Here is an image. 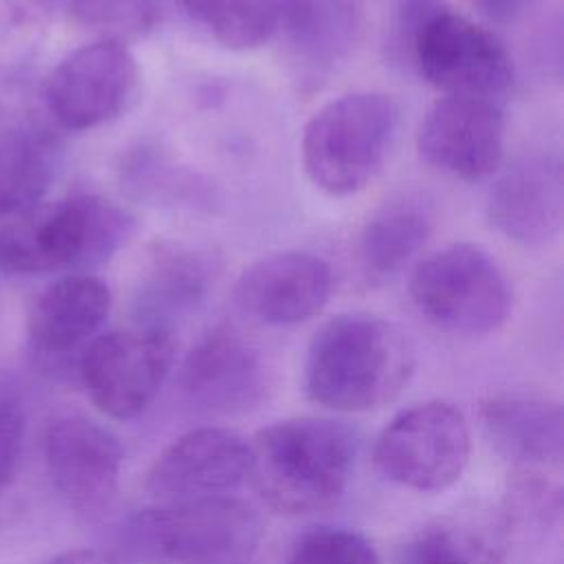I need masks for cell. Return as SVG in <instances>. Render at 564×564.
<instances>
[{"instance_id":"cell-15","label":"cell","mask_w":564,"mask_h":564,"mask_svg":"<svg viewBox=\"0 0 564 564\" xmlns=\"http://www.w3.org/2000/svg\"><path fill=\"white\" fill-rule=\"evenodd\" d=\"M333 293L330 264L308 251H280L249 264L234 289L238 306L269 326L317 315Z\"/></svg>"},{"instance_id":"cell-26","label":"cell","mask_w":564,"mask_h":564,"mask_svg":"<svg viewBox=\"0 0 564 564\" xmlns=\"http://www.w3.org/2000/svg\"><path fill=\"white\" fill-rule=\"evenodd\" d=\"M24 438V410L20 401L0 392V489L11 480Z\"/></svg>"},{"instance_id":"cell-1","label":"cell","mask_w":564,"mask_h":564,"mask_svg":"<svg viewBox=\"0 0 564 564\" xmlns=\"http://www.w3.org/2000/svg\"><path fill=\"white\" fill-rule=\"evenodd\" d=\"M414 346L392 322L341 313L308 341L304 390L337 412H368L394 401L414 372Z\"/></svg>"},{"instance_id":"cell-29","label":"cell","mask_w":564,"mask_h":564,"mask_svg":"<svg viewBox=\"0 0 564 564\" xmlns=\"http://www.w3.org/2000/svg\"><path fill=\"white\" fill-rule=\"evenodd\" d=\"M46 564H132L130 560L110 553V551H97V549H75L55 555Z\"/></svg>"},{"instance_id":"cell-27","label":"cell","mask_w":564,"mask_h":564,"mask_svg":"<svg viewBox=\"0 0 564 564\" xmlns=\"http://www.w3.org/2000/svg\"><path fill=\"white\" fill-rule=\"evenodd\" d=\"M278 7H280L282 24H286V29L300 40H306L315 22L317 2L315 0H278Z\"/></svg>"},{"instance_id":"cell-2","label":"cell","mask_w":564,"mask_h":564,"mask_svg":"<svg viewBox=\"0 0 564 564\" xmlns=\"http://www.w3.org/2000/svg\"><path fill=\"white\" fill-rule=\"evenodd\" d=\"M249 445V478L260 496L284 513H317L346 494L359 438L341 421L293 416L260 430Z\"/></svg>"},{"instance_id":"cell-5","label":"cell","mask_w":564,"mask_h":564,"mask_svg":"<svg viewBox=\"0 0 564 564\" xmlns=\"http://www.w3.org/2000/svg\"><path fill=\"white\" fill-rule=\"evenodd\" d=\"M401 42L419 75L445 95L496 101L513 84V62L502 42L449 7L430 0L408 4Z\"/></svg>"},{"instance_id":"cell-20","label":"cell","mask_w":564,"mask_h":564,"mask_svg":"<svg viewBox=\"0 0 564 564\" xmlns=\"http://www.w3.org/2000/svg\"><path fill=\"white\" fill-rule=\"evenodd\" d=\"M509 551L502 518L460 513L438 518L412 533L397 564H505Z\"/></svg>"},{"instance_id":"cell-12","label":"cell","mask_w":564,"mask_h":564,"mask_svg":"<svg viewBox=\"0 0 564 564\" xmlns=\"http://www.w3.org/2000/svg\"><path fill=\"white\" fill-rule=\"evenodd\" d=\"M178 386L200 412L245 414L267 394V368L260 350L245 335L231 326H216L185 355Z\"/></svg>"},{"instance_id":"cell-23","label":"cell","mask_w":564,"mask_h":564,"mask_svg":"<svg viewBox=\"0 0 564 564\" xmlns=\"http://www.w3.org/2000/svg\"><path fill=\"white\" fill-rule=\"evenodd\" d=\"M187 18L234 51L262 46L280 26L278 0H178Z\"/></svg>"},{"instance_id":"cell-22","label":"cell","mask_w":564,"mask_h":564,"mask_svg":"<svg viewBox=\"0 0 564 564\" xmlns=\"http://www.w3.org/2000/svg\"><path fill=\"white\" fill-rule=\"evenodd\" d=\"M430 214L412 198L386 203L364 225L359 236V264L372 280H386L405 269L430 236Z\"/></svg>"},{"instance_id":"cell-18","label":"cell","mask_w":564,"mask_h":564,"mask_svg":"<svg viewBox=\"0 0 564 564\" xmlns=\"http://www.w3.org/2000/svg\"><path fill=\"white\" fill-rule=\"evenodd\" d=\"M112 295L106 282L90 273H64L31 302L26 333L42 355H68L95 339L108 319Z\"/></svg>"},{"instance_id":"cell-6","label":"cell","mask_w":564,"mask_h":564,"mask_svg":"<svg viewBox=\"0 0 564 564\" xmlns=\"http://www.w3.org/2000/svg\"><path fill=\"white\" fill-rule=\"evenodd\" d=\"M399 106L381 93H350L322 106L302 132V165L311 183L348 196L379 172L394 141Z\"/></svg>"},{"instance_id":"cell-10","label":"cell","mask_w":564,"mask_h":564,"mask_svg":"<svg viewBox=\"0 0 564 564\" xmlns=\"http://www.w3.org/2000/svg\"><path fill=\"white\" fill-rule=\"evenodd\" d=\"M139 66L130 48L104 37L68 53L46 77L42 101L66 130H93L117 119L132 101Z\"/></svg>"},{"instance_id":"cell-16","label":"cell","mask_w":564,"mask_h":564,"mask_svg":"<svg viewBox=\"0 0 564 564\" xmlns=\"http://www.w3.org/2000/svg\"><path fill=\"white\" fill-rule=\"evenodd\" d=\"M487 216L513 242L555 240L564 220V178L555 156H531L507 167L489 187Z\"/></svg>"},{"instance_id":"cell-17","label":"cell","mask_w":564,"mask_h":564,"mask_svg":"<svg viewBox=\"0 0 564 564\" xmlns=\"http://www.w3.org/2000/svg\"><path fill=\"white\" fill-rule=\"evenodd\" d=\"M480 421L494 449L513 471L560 469L564 419L555 401L522 392L491 394L480 403Z\"/></svg>"},{"instance_id":"cell-19","label":"cell","mask_w":564,"mask_h":564,"mask_svg":"<svg viewBox=\"0 0 564 564\" xmlns=\"http://www.w3.org/2000/svg\"><path fill=\"white\" fill-rule=\"evenodd\" d=\"M214 264L196 249L167 245L156 251L137 293L139 326L172 330V322L189 313L205 297Z\"/></svg>"},{"instance_id":"cell-3","label":"cell","mask_w":564,"mask_h":564,"mask_svg":"<svg viewBox=\"0 0 564 564\" xmlns=\"http://www.w3.org/2000/svg\"><path fill=\"white\" fill-rule=\"evenodd\" d=\"M134 216L99 194L40 203L0 227L7 275L86 273L108 262L134 234Z\"/></svg>"},{"instance_id":"cell-8","label":"cell","mask_w":564,"mask_h":564,"mask_svg":"<svg viewBox=\"0 0 564 564\" xmlns=\"http://www.w3.org/2000/svg\"><path fill=\"white\" fill-rule=\"evenodd\" d=\"M469 454V423L447 401H423L401 410L375 443L377 469L414 491L452 487L463 476Z\"/></svg>"},{"instance_id":"cell-11","label":"cell","mask_w":564,"mask_h":564,"mask_svg":"<svg viewBox=\"0 0 564 564\" xmlns=\"http://www.w3.org/2000/svg\"><path fill=\"white\" fill-rule=\"evenodd\" d=\"M44 460L55 489L77 513L97 518L115 500L123 447L101 423L77 412L55 416L44 434Z\"/></svg>"},{"instance_id":"cell-28","label":"cell","mask_w":564,"mask_h":564,"mask_svg":"<svg viewBox=\"0 0 564 564\" xmlns=\"http://www.w3.org/2000/svg\"><path fill=\"white\" fill-rule=\"evenodd\" d=\"M494 22H511L524 15L538 0H471Z\"/></svg>"},{"instance_id":"cell-14","label":"cell","mask_w":564,"mask_h":564,"mask_svg":"<svg viewBox=\"0 0 564 564\" xmlns=\"http://www.w3.org/2000/svg\"><path fill=\"white\" fill-rule=\"evenodd\" d=\"M416 148L441 172L463 181L491 176L505 150V119L496 101L445 95L425 112Z\"/></svg>"},{"instance_id":"cell-9","label":"cell","mask_w":564,"mask_h":564,"mask_svg":"<svg viewBox=\"0 0 564 564\" xmlns=\"http://www.w3.org/2000/svg\"><path fill=\"white\" fill-rule=\"evenodd\" d=\"M172 330L134 326L88 341L79 357V379L99 412L130 421L145 412L174 366Z\"/></svg>"},{"instance_id":"cell-7","label":"cell","mask_w":564,"mask_h":564,"mask_svg":"<svg viewBox=\"0 0 564 564\" xmlns=\"http://www.w3.org/2000/svg\"><path fill=\"white\" fill-rule=\"evenodd\" d=\"M416 311L456 335L498 330L511 313V286L496 260L469 242L447 245L419 260L410 275Z\"/></svg>"},{"instance_id":"cell-24","label":"cell","mask_w":564,"mask_h":564,"mask_svg":"<svg viewBox=\"0 0 564 564\" xmlns=\"http://www.w3.org/2000/svg\"><path fill=\"white\" fill-rule=\"evenodd\" d=\"M286 564H381V557L357 531L313 527L293 540Z\"/></svg>"},{"instance_id":"cell-4","label":"cell","mask_w":564,"mask_h":564,"mask_svg":"<svg viewBox=\"0 0 564 564\" xmlns=\"http://www.w3.org/2000/svg\"><path fill=\"white\" fill-rule=\"evenodd\" d=\"M121 538L130 560L143 564H251L262 524L242 500L212 496L141 509Z\"/></svg>"},{"instance_id":"cell-13","label":"cell","mask_w":564,"mask_h":564,"mask_svg":"<svg viewBox=\"0 0 564 564\" xmlns=\"http://www.w3.org/2000/svg\"><path fill=\"white\" fill-rule=\"evenodd\" d=\"M251 476V445L229 427H196L152 463L145 489L161 502L227 496Z\"/></svg>"},{"instance_id":"cell-25","label":"cell","mask_w":564,"mask_h":564,"mask_svg":"<svg viewBox=\"0 0 564 564\" xmlns=\"http://www.w3.org/2000/svg\"><path fill=\"white\" fill-rule=\"evenodd\" d=\"M53 0H0V70H13L37 44Z\"/></svg>"},{"instance_id":"cell-21","label":"cell","mask_w":564,"mask_h":564,"mask_svg":"<svg viewBox=\"0 0 564 564\" xmlns=\"http://www.w3.org/2000/svg\"><path fill=\"white\" fill-rule=\"evenodd\" d=\"M57 163L53 132L37 121L0 130V218L18 216L42 203Z\"/></svg>"}]
</instances>
